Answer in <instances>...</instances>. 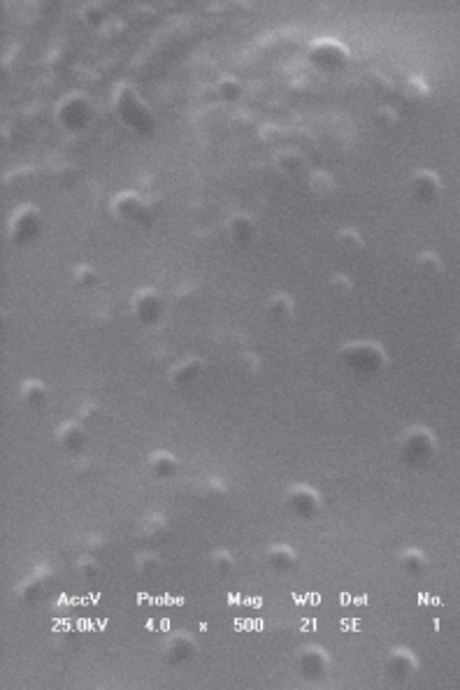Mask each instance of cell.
<instances>
[{
    "mask_svg": "<svg viewBox=\"0 0 460 690\" xmlns=\"http://www.w3.org/2000/svg\"><path fill=\"white\" fill-rule=\"evenodd\" d=\"M112 105H114V115L119 124H124L128 131L140 135V138H149L156 128V117L149 110V105L142 100V96L135 91L133 84H119L112 96Z\"/></svg>",
    "mask_w": 460,
    "mask_h": 690,
    "instance_id": "6da1fadb",
    "label": "cell"
},
{
    "mask_svg": "<svg viewBox=\"0 0 460 690\" xmlns=\"http://www.w3.org/2000/svg\"><path fill=\"white\" fill-rule=\"evenodd\" d=\"M339 358L351 372L363 375V377H372L376 372H381L383 365H386V353L381 351L379 344L372 342H353L346 344L339 353Z\"/></svg>",
    "mask_w": 460,
    "mask_h": 690,
    "instance_id": "7a4b0ae2",
    "label": "cell"
},
{
    "mask_svg": "<svg viewBox=\"0 0 460 690\" xmlns=\"http://www.w3.org/2000/svg\"><path fill=\"white\" fill-rule=\"evenodd\" d=\"M56 124L67 133H81L93 121V105L84 93H70L56 105Z\"/></svg>",
    "mask_w": 460,
    "mask_h": 690,
    "instance_id": "3957f363",
    "label": "cell"
},
{
    "mask_svg": "<svg viewBox=\"0 0 460 690\" xmlns=\"http://www.w3.org/2000/svg\"><path fill=\"white\" fill-rule=\"evenodd\" d=\"M437 451L435 437L433 432L426 428H412L405 432L402 442H400V453H402L405 462L409 465H426V462L433 460Z\"/></svg>",
    "mask_w": 460,
    "mask_h": 690,
    "instance_id": "277c9868",
    "label": "cell"
},
{
    "mask_svg": "<svg viewBox=\"0 0 460 690\" xmlns=\"http://www.w3.org/2000/svg\"><path fill=\"white\" fill-rule=\"evenodd\" d=\"M309 58L321 70H342L349 63V49L337 40L321 37V40L312 42V47H309Z\"/></svg>",
    "mask_w": 460,
    "mask_h": 690,
    "instance_id": "5b68a950",
    "label": "cell"
},
{
    "mask_svg": "<svg viewBox=\"0 0 460 690\" xmlns=\"http://www.w3.org/2000/svg\"><path fill=\"white\" fill-rule=\"evenodd\" d=\"M37 233H40V214H37L35 207L26 204V207L14 211L12 223H10V235L17 245H28V242H33L37 237Z\"/></svg>",
    "mask_w": 460,
    "mask_h": 690,
    "instance_id": "8992f818",
    "label": "cell"
},
{
    "mask_svg": "<svg viewBox=\"0 0 460 690\" xmlns=\"http://www.w3.org/2000/svg\"><path fill=\"white\" fill-rule=\"evenodd\" d=\"M286 505H289V509L296 514V516L312 519L321 509V497L312 486H303V483H300V486H293L289 490V495H286Z\"/></svg>",
    "mask_w": 460,
    "mask_h": 690,
    "instance_id": "52a82bcc",
    "label": "cell"
},
{
    "mask_svg": "<svg viewBox=\"0 0 460 690\" xmlns=\"http://www.w3.org/2000/svg\"><path fill=\"white\" fill-rule=\"evenodd\" d=\"M133 314L142 325H156L163 316V300L152 288H145L133 298Z\"/></svg>",
    "mask_w": 460,
    "mask_h": 690,
    "instance_id": "ba28073f",
    "label": "cell"
},
{
    "mask_svg": "<svg viewBox=\"0 0 460 690\" xmlns=\"http://www.w3.org/2000/svg\"><path fill=\"white\" fill-rule=\"evenodd\" d=\"M444 191L442 179L433 170H419L412 177V195L419 202H435Z\"/></svg>",
    "mask_w": 460,
    "mask_h": 690,
    "instance_id": "9c48e42d",
    "label": "cell"
},
{
    "mask_svg": "<svg viewBox=\"0 0 460 690\" xmlns=\"http://www.w3.org/2000/svg\"><path fill=\"white\" fill-rule=\"evenodd\" d=\"M112 209H114V214L119 219H124V221H133V223H145V219L149 216L147 202L142 198H138L135 193L119 195V198L114 200V204H112Z\"/></svg>",
    "mask_w": 460,
    "mask_h": 690,
    "instance_id": "30bf717a",
    "label": "cell"
},
{
    "mask_svg": "<svg viewBox=\"0 0 460 690\" xmlns=\"http://www.w3.org/2000/svg\"><path fill=\"white\" fill-rule=\"evenodd\" d=\"M228 235H230V240L239 247L249 245V242L254 240V235H256L254 219L249 214H232V219L228 221Z\"/></svg>",
    "mask_w": 460,
    "mask_h": 690,
    "instance_id": "8fae6325",
    "label": "cell"
},
{
    "mask_svg": "<svg viewBox=\"0 0 460 690\" xmlns=\"http://www.w3.org/2000/svg\"><path fill=\"white\" fill-rule=\"evenodd\" d=\"M202 375V360L198 358H191V360H184V363H179V365L172 370V384H177V386H191L198 382V377Z\"/></svg>",
    "mask_w": 460,
    "mask_h": 690,
    "instance_id": "7c38bea8",
    "label": "cell"
},
{
    "mask_svg": "<svg viewBox=\"0 0 460 690\" xmlns=\"http://www.w3.org/2000/svg\"><path fill=\"white\" fill-rule=\"evenodd\" d=\"M84 439H86L84 430H81L77 423H65V426L58 430V444L70 453H77L84 449Z\"/></svg>",
    "mask_w": 460,
    "mask_h": 690,
    "instance_id": "4fadbf2b",
    "label": "cell"
},
{
    "mask_svg": "<svg viewBox=\"0 0 460 690\" xmlns=\"http://www.w3.org/2000/svg\"><path fill=\"white\" fill-rule=\"evenodd\" d=\"M149 469H152V474L158 476V479H168V476L177 472V460L168 451H156L149 458Z\"/></svg>",
    "mask_w": 460,
    "mask_h": 690,
    "instance_id": "5bb4252c",
    "label": "cell"
},
{
    "mask_svg": "<svg viewBox=\"0 0 460 690\" xmlns=\"http://www.w3.org/2000/svg\"><path fill=\"white\" fill-rule=\"evenodd\" d=\"M216 96L221 103H237L242 98V84L235 77H223L216 82Z\"/></svg>",
    "mask_w": 460,
    "mask_h": 690,
    "instance_id": "9a60e30c",
    "label": "cell"
},
{
    "mask_svg": "<svg viewBox=\"0 0 460 690\" xmlns=\"http://www.w3.org/2000/svg\"><path fill=\"white\" fill-rule=\"evenodd\" d=\"M21 398H24V403L28 407H42L44 400H47V389H44L42 382L31 379V382H26L24 389H21Z\"/></svg>",
    "mask_w": 460,
    "mask_h": 690,
    "instance_id": "2e32d148",
    "label": "cell"
},
{
    "mask_svg": "<svg viewBox=\"0 0 460 690\" xmlns=\"http://www.w3.org/2000/svg\"><path fill=\"white\" fill-rule=\"evenodd\" d=\"M293 309H296V305H293V300L289 295H275V298L270 300V316H272L275 321H289L293 316Z\"/></svg>",
    "mask_w": 460,
    "mask_h": 690,
    "instance_id": "e0dca14e",
    "label": "cell"
},
{
    "mask_svg": "<svg viewBox=\"0 0 460 690\" xmlns=\"http://www.w3.org/2000/svg\"><path fill=\"white\" fill-rule=\"evenodd\" d=\"M275 163L282 172L296 174V172H300V168H303V156H300L298 151H293V149H286V151H282V154H277Z\"/></svg>",
    "mask_w": 460,
    "mask_h": 690,
    "instance_id": "ac0fdd59",
    "label": "cell"
},
{
    "mask_svg": "<svg viewBox=\"0 0 460 690\" xmlns=\"http://www.w3.org/2000/svg\"><path fill=\"white\" fill-rule=\"evenodd\" d=\"M428 93H430V89H428V82L423 77H409L405 82V98H407V100L421 103V100H426Z\"/></svg>",
    "mask_w": 460,
    "mask_h": 690,
    "instance_id": "d6986e66",
    "label": "cell"
},
{
    "mask_svg": "<svg viewBox=\"0 0 460 690\" xmlns=\"http://www.w3.org/2000/svg\"><path fill=\"white\" fill-rule=\"evenodd\" d=\"M309 188H312V193H316L319 198H326V195L333 193V177H330L328 172H314L312 174V179H309Z\"/></svg>",
    "mask_w": 460,
    "mask_h": 690,
    "instance_id": "ffe728a7",
    "label": "cell"
},
{
    "mask_svg": "<svg viewBox=\"0 0 460 690\" xmlns=\"http://www.w3.org/2000/svg\"><path fill=\"white\" fill-rule=\"evenodd\" d=\"M270 563H272L275 567H279V570H286V567H291L293 563H296V553H293L291 549H286V547H277L270 551Z\"/></svg>",
    "mask_w": 460,
    "mask_h": 690,
    "instance_id": "44dd1931",
    "label": "cell"
},
{
    "mask_svg": "<svg viewBox=\"0 0 460 690\" xmlns=\"http://www.w3.org/2000/svg\"><path fill=\"white\" fill-rule=\"evenodd\" d=\"M374 124L379 128H393L397 124V112L390 108V105H381V108L374 112Z\"/></svg>",
    "mask_w": 460,
    "mask_h": 690,
    "instance_id": "7402d4cb",
    "label": "cell"
},
{
    "mask_svg": "<svg viewBox=\"0 0 460 690\" xmlns=\"http://www.w3.org/2000/svg\"><path fill=\"white\" fill-rule=\"evenodd\" d=\"M74 282H77L81 288H91L98 282V275L93 268H88V265H79V268L74 270Z\"/></svg>",
    "mask_w": 460,
    "mask_h": 690,
    "instance_id": "603a6c76",
    "label": "cell"
},
{
    "mask_svg": "<svg viewBox=\"0 0 460 690\" xmlns=\"http://www.w3.org/2000/svg\"><path fill=\"white\" fill-rule=\"evenodd\" d=\"M81 17H84V21L88 26L98 28V26H103V21H105L107 14L103 12V5H86L84 12H81Z\"/></svg>",
    "mask_w": 460,
    "mask_h": 690,
    "instance_id": "cb8c5ba5",
    "label": "cell"
},
{
    "mask_svg": "<svg viewBox=\"0 0 460 690\" xmlns=\"http://www.w3.org/2000/svg\"><path fill=\"white\" fill-rule=\"evenodd\" d=\"M339 245L349 249V252H360L363 249V240H360V235L356 230H342L339 233Z\"/></svg>",
    "mask_w": 460,
    "mask_h": 690,
    "instance_id": "d4e9b609",
    "label": "cell"
},
{
    "mask_svg": "<svg viewBox=\"0 0 460 690\" xmlns=\"http://www.w3.org/2000/svg\"><path fill=\"white\" fill-rule=\"evenodd\" d=\"M412 667H414V660L405 653V651H397V653H395L393 658H390V663H388L390 674H393L395 670H405L407 674H409V672H412Z\"/></svg>",
    "mask_w": 460,
    "mask_h": 690,
    "instance_id": "484cf974",
    "label": "cell"
},
{
    "mask_svg": "<svg viewBox=\"0 0 460 690\" xmlns=\"http://www.w3.org/2000/svg\"><path fill=\"white\" fill-rule=\"evenodd\" d=\"M402 563L407 570H412V572H421L426 567V558L421 556L419 551H407L405 553V558H402Z\"/></svg>",
    "mask_w": 460,
    "mask_h": 690,
    "instance_id": "4316f807",
    "label": "cell"
},
{
    "mask_svg": "<svg viewBox=\"0 0 460 690\" xmlns=\"http://www.w3.org/2000/svg\"><path fill=\"white\" fill-rule=\"evenodd\" d=\"M419 265L423 268V272H428V275H435V272H442V263L437 261V256L435 254H423V256H419Z\"/></svg>",
    "mask_w": 460,
    "mask_h": 690,
    "instance_id": "83f0119b",
    "label": "cell"
},
{
    "mask_svg": "<svg viewBox=\"0 0 460 690\" xmlns=\"http://www.w3.org/2000/svg\"><path fill=\"white\" fill-rule=\"evenodd\" d=\"M330 286L337 288L339 293H346V291H351V282L349 279H344V277H335L333 282H330Z\"/></svg>",
    "mask_w": 460,
    "mask_h": 690,
    "instance_id": "f1b7e54d",
    "label": "cell"
}]
</instances>
